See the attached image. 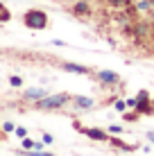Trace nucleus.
I'll return each instance as SVG.
<instances>
[{
    "label": "nucleus",
    "instance_id": "f03ea898",
    "mask_svg": "<svg viewBox=\"0 0 154 156\" xmlns=\"http://www.w3.org/2000/svg\"><path fill=\"white\" fill-rule=\"evenodd\" d=\"M23 25L27 30H34V32L48 30V25H50V16H48L43 9L32 7V9H27V12L23 14Z\"/></svg>",
    "mask_w": 154,
    "mask_h": 156
},
{
    "label": "nucleus",
    "instance_id": "f8f14e48",
    "mask_svg": "<svg viewBox=\"0 0 154 156\" xmlns=\"http://www.w3.org/2000/svg\"><path fill=\"white\" fill-rule=\"evenodd\" d=\"M12 20V12L5 2H0V23H9Z\"/></svg>",
    "mask_w": 154,
    "mask_h": 156
},
{
    "label": "nucleus",
    "instance_id": "393cba45",
    "mask_svg": "<svg viewBox=\"0 0 154 156\" xmlns=\"http://www.w3.org/2000/svg\"><path fill=\"white\" fill-rule=\"evenodd\" d=\"M150 2H152V12H154V0H150Z\"/></svg>",
    "mask_w": 154,
    "mask_h": 156
},
{
    "label": "nucleus",
    "instance_id": "7ed1b4c3",
    "mask_svg": "<svg viewBox=\"0 0 154 156\" xmlns=\"http://www.w3.org/2000/svg\"><path fill=\"white\" fill-rule=\"evenodd\" d=\"M73 127H75L77 133L86 136L88 140H95V143H107V140H109V131H107V129H100V127H84L79 120H73Z\"/></svg>",
    "mask_w": 154,
    "mask_h": 156
},
{
    "label": "nucleus",
    "instance_id": "4468645a",
    "mask_svg": "<svg viewBox=\"0 0 154 156\" xmlns=\"http://www.w3.org/2000/svg\"><path fill=\"white\" fill-rule=\"evenodd\" d=\"M113 109H116V111H118V113H120V115H123V113H125V111H127V102H125L123 98H118V100H113Z\"/></svg>",
    "mask_w": 154,
    "mask_h": 156
},
{
    "label": "nucleus",
    "instance_id": "1a4fd4ad",
    "mask_svg": "<svg viewBox=\"0 0 154 156\" xmlns=\"http://www.w3.org/2000/svg\"><path fill=\"white\" fill-rule=\"evenodd\" d=\"M141 115H154V100H136V109Z\"/></svg>",
    "mask_w": 154,
    "mask_h": 156
},
{
    "label": "nucleus",
    "instance_id": "ddd939ff",
    "mask_svg": "<svg viewBox=\"0 0 154 156\" xmlns=\"http://www.w3.org/2000/svg\"><path fill=\"white\" fill-rule=\"evenodd\" d=\"M123 120L125 122H138L141 120V113H138V111H129V109H127L123 113Z\"/></svg>",
    "mask_w": 154,
    "mask_h": 156
},
{
    "label": "nucleus",
    "instance_id": "5701e85b",
    "mask_svg": "<svg viewBox=\"0 0 154 156\" xmlns=\"http://www.w3.org/2000/svg\"><path fill=\"white\" fill-rule=\"evenodd\" d=\"M145 138H147V140H150V143L154 145V131H147V133H145Z\"/></svg>",
    "mask_w": 154,
    "mask_h": 156
},
{
    "label": "nucleus",
    "instance_id": "f3484780",
    "mask_svg": "<svg viewBox=\"0 0 154 156\" xmlns=\"http://www.w3.org/2000/svg\"><path fill=\"white\" fill-rule=\"evenodd\" d=\"M41 140H43L45 145H55V136L48 133V131H41Z\"/></svg>",
    "mask_w": 154,
    "mask_h": 156
},
{
    "label": "nucleus",
    "instance_id": "39448f33",
    "mask_svg": "<svg viewBox=\"0 0 154 156\" xmlns=\"http://www.w3.org/2000/svg\"><path fill=\"white\" fill-rule=\"evenodd\" d=\"M95 79L102 86H120L123 84V79H120V75L116 70H98L95 73Z\"/></svg>",
    "mask_w": 154,
    "mask_h": 156
},
{
    "label": "nucleus",
    "instance_id": "f257e3e1",
    "mask_svg": "<svg viewBox=\"0 0 154 156\" xmlns=\"http://www.w3.org/2000/svg\"><path fill=\"white\" fill-rule=\"evenodd\" d=\"M70 102H73L70 93H55V95L48 93L45 98L32 102V109H34V111H59L66 104H70Z\"/></svg>",
    "mask_w": 154,
    "mask_h": 156
},
{
    "label": "nucleus",
    "instance_id": "423d86ee",
    "mask_svg": "<svg viewBox=\"0 0 154 156\" xmlns=\"http://www.w3.org/2000/svg\"><path fill=\"white\" fill-rule=\"evenodd\" d=\"M59 68L66 73H73V75H91L93 73L88 66H82V63H75V61H61Z\"/></svg>",
    "mask_w": 154,
    "mask_h": 156
},
{
    "label": "nucleus",
    "instance_id": "a211bd4d",
    "mask_svg": "<svg viewBox=\"0 0 154 156\" xmlns=\"http://www.w3.org/2000/svg\"><path fill=\"white\" fill-rule=\"evenodd\" d=\"M14 129H16L14 122H2V131L7 133V136H9V133H14Z\"/></svg>",
    "mask_w": 154,
    "mask_h": 156
},
{
    "label": "nucleus",
    "instance_id": "412c9836",
    "mask_svg": "<svg viewBox=\"0 0 154 156\" xmlns=\"http://www.w3.org/2000/svg\"><path fill=\"white\" fill-rule=\"evenodd\" d=\"M111 7H127L129 5V0H109Z\"/></svg>",
    "mask_w": 154,
    "mask_h": 156
},
{
    "label": "nucleus",
    "instance_id": "dca6fc26",
    "mask_svg": "<svg viewBox=\"0 0 154 156\" xmlns=\"http://www.w3.org/2000/svg\"><path fill=\"white\" fill-rule=\"evenodd\" d=\"M9 86H14V88H20V86H23V77H18V75H12V77H9Z\"/></svg>",
    "mask_w": 154,
    "mask_h": 156
},
{
    "label": "nucleus",
    "instance_id": "bb28decb",
    "mask_svg": "<svg viewBox=\"0 0 154 156\" xmlns=\"http://www.w3.org/2000/svg\"><path fill=\"white\" fill-rule=\"evenodd\" d=\"M14 156H23V154H14Z\"/></svg>",
    "mask_w": 154,
    "mask_h": 156
},
{
    "label": "nucleus",
    "instance_id": "6e6552de",
    "mask_svg": "<svg viewBox=\"0 0 154 156\" xmlns=\"http://www.w3.org/2000/svg\"><path fill=\"white\" fill-rule=\"evenodd\" d=\"M70 12H73V16H77V18H86V16H91V5H88L86 0H77L70 7Z\"/></svg>",
    "mask_w": 154,
    "mask_h": 156
},
{
    "label": "nucleus",
    "instance_id": "4be33fe9",
    "mask_svg": "<svg viewBox=\"0 0 154 156\" xmlns=\"http://www.w3.org/2000/svg\"><path fill=\"white\" fill-rule=\"evenodd\" d=\"M127 109H136V98H127Z\"/></svg>",
    "mask_w": 154,
    "mask_h": 156
},
{
    "label": "nucleus",
    "instance_id": "aec40b11",
    "mask_svg": "<svg viewBox=\"0 0 154 156\" xmlns=\"http://www.w3.org/2000/svg\"><path fill=\"white\" fill-rule=\"evenodd\" d=\"M136 100H150V90H147V88H141L138 93H136Z\"/></svg>",
    "mask_w": 154,
    "mask_h": 156
},
{
    "label": "nucleus",
    "instance_id": "0eeeda50",
    "mask_svg": "<svg viewBox=\"0 0 154 156\" xmlns=\"http://www.w3.org/2000/svg\"><path fill=\"white\" fill-rule=\"evenodd\" d=\"M73 106H75L77 111H91L95 106V100L86 98V95H73Z\"/></svg>",
    "mask_w": 154,
    "mask_h": 156
},
{
    "label": "nucleus",
    "instance_id": "a878e982",
    "mask_svg": "<svg viewBox=\"0 0 154 156\" xmlns=\"http://www.w3.org/2000/svg\"><path fill=\"white\" fill-rule=\"evenodd\" d=\"M152 25H154V12H152Z\"/></svg>",
    "mask_w": 154,
    "mask_h": 156
},
{
    "label": "nucleus",
    "instance_id": "9b49d317",
    "mask_svg": "<svg viewBox=\"0 0 154 156\" xmlns=\"http://www.w3.org/2000/svg\"><path fill=\"white\" fill-rule=\"evenodd\" d=\"M134 9L138 14H147V12H152V2H150V0H136Z\"/></svg>",
    "mask_w": 154,
    "mask_h": 156
},
{
    "label": "nucleus",
    "instance_id": "20e7f679",
    "mask_svg": "<svg viewBox=\"0 0 154 156\" xmlns=\"http://www.w3.org/2000/svg\"><path fill=\"white\" fill-rule=\"evenodd\" d=\"M107 143L116 149V152H127V154H131V152H138V149H141L138 143H125L120 136H111V133H109V140H107Z\"/></svg>",
    "mask_w": 154,
    "mask_h": 156
},
{
    "label": "nucleus",
    "instance_id": "6ab92c4d",
    "mask_svg": "<svg viewBox=\"0 0 154 156\" xmlns=\"http://www.w3.org/2000/svg\"><path fill=\"white\" fill-rule=\"evenodd\" d=\"M14 133H16V138H20V140H23V138L27 136V129H25V127H16Z\"/></svg>",
    "mask_w": 154,
    "mask_h": 156
},
{
    "label": "nucleus",
    "instance_id": "b1692460",
    "mask_svg": "<svg viewBox=\"0 0 154 156\" xmlns=\"http://www.w3.org/2000/svg\"><path fill=\"white\" fill-rule=\"evenodd\" d=\"M0 140H7V133L2 131V125H0Z\"/></svg>",
    "mask_w": 154,
    "mask_h": 156
},
{
    "label": "nucleus",
    "instance_id": "2eb2a0df",
    "mask_svg": "<svg viewBox=\"0 0 154 156\" xmlns=\"http://www.w3.org/2000/svg\"><path fill=\"white\" fill-rule=\"evenodd\" d=\"M107 131L111 133V136H120V133H125V127L123 125H109Z\"/></svg>",
    "mask_w": 154,
    "mask_h": 156
},
{
    "label": "nucleus",
    "instance_id": "9d476101",
    "mask_svg": "<svg viewBox=\"0 0 154 156\" xmlns=\"http://www.w3.org/2000/svg\"><path fill=\"white\" fill-rule=\"evenodd\" d=\"M48 95V90L45 88H27V90H23V100L25 102H36V100H41V98H45Z\"/></svg>",
    "mask_w": 154,
    "mask_h": 156
}]
</instances>
